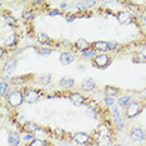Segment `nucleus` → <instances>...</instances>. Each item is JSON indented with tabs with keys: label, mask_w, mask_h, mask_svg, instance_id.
I'll list each match as a JSON object with an SVG mask.
<instances>
[{
	"label": "nucleus",
	"mask_w": 146,
	"mask_h": 146,
	"mask_svg": "<svg viewBox=\"0 0 146 146\" xmlns=\"http://www.w3.org/2000/svg\"><path fill=\"white\" fill-rule=\"evenodd\" d=\"M60 85L64 89H71L75 85V80L72 78H70V76H64L60 80Z\"/></svg>",
	"instance_id": "2eb2a0df"
},
{
	"label": "nucleus",
	"mask_w": 146,
	"mask_h": 146,
	"mask_svg": "<svg viewBox=\"0 0 146 146\" xmlns=\"http://www.w3.org/2000/svg\"><path fill=\"white\" fill-rule=\"evenodd\" d=\"M24 129H25V130H28V131H30V134H33V132H36V131H39V126L36 125L35 122H33V121L26 122V124L24 125Z\"/></svg>",
	"instance_id": "4be33fe9"
},
{
	"label": "nucleus",
	"mask_w": 146,
	"mask_h": 146,
	"mask_svg": "<svg viewBox=\"0 0 146 146\" xmlns=\"http://www.w3.org/2000/svg\"><path fill=\"white\" fill-rule=\"evenodd\" d=\"M119 94V89L115 88V86H106L105 88V95L110 96V98H114Z\"/></svg>",
	"instance_id": "aec40b11"
},
{
	"label": "nucleus",
	"mask_w": 146,
	"mask_h": 146,
	"mask_svg": "<svg viewBox=\"0 0 146 146\" xmlns=\"http://www.w3.org/2000/svg\"><path fill=\"white\" fill-rule=\"evenodd\" d=\"M130 136H131V139L134 141H144V140H146V132L144 131V129L139 127V126H135V127L131 129Z\"/></svg>",
	"instance_id": "20e7f679"
},
{
	"label": "nucleus",
	"mask_w": 146,
	"mask_h": 146,
	"mask_svg": "<svg viewBox=\"0 0 146 146\" xmlns=\"http://www.w3.org/2000/svg\"><path fill=\"white\" fill-rule=\"evenodd\" d=\"M16 65H18V61H16V59H8L6 62L4 64V69H3V70H4L5 72L13 71L16 68Z\"/></svg>",
	"instance_id": "dca6fc26"
},
{
	"label": "nucleus",
	"mask_w": 146,
	"mask_h": 146,
	"mask_svg": "<svg viewBox=\"0 0 146 146\" xmlns=\"http://www.w3.org/2000/svg\"><path fill=\"white\" fill-rule=\"evenodd\" d=\"M69 99H70V101L72 102V105H75V106H81L85 102V98L81 94H79V92L71 94L69 96Z\"/></svg>",
	"instance_id": "1a4fd4ad"
},
{
	"label": "nucleus",
	"mask_w": 146,
	"mask_h": 146,
	"mask_svg": "<svg viewBox=\"0 0 146 146\" xmlns=\"http://www.w3.org/2000/svg\"><path fill=\"white\" fill-rule=\"evenodd\" d=\"M72 140L79 145H86L90 141V136L88 134H85V132H76V134L72 136Z\"/></svg>",
	"instance_id": "0eeeda50"
},
{
	"label": "nucleus",
	"mask_w": 146,
	"mask_h": 146,
	"mask_svg": "<svg viewBox=\"0 0 146 146\" xmlns=\"http://www.w3.org/2000/svg\"><path fill=\"white\" fill-rule=\"evenodd\" d=\"M82 58H92V56H94V58H95V50H92V49H90V50H89V49H88V50H85V51H82Z\"/></svg>",
	"instance_id": "c756f323"
},
{
	"label": "nucleus",
	"mask_w": 146,
	"mask_h": 146,
	"mask_svg": "<svg viewBox=\"0 0 146 146\" xmlns=\"http://www.w3.org/2000/svg\"><path fill=\"white\" fill-rule=\"evenodd\" d=\"M96 144H98V146H109L111 144L110 135H109V134H101L100 136H99Z\"/></svg>",
	"instance_id": "f8f14e48"
},
{
	"label": "nucleus",
	"mask_w": 146,
	"mask_h": 146,
	"mask_svg": "<svg viewBox=\"0 0 146 146\" xmlns=\"http://www.w3.org/2000/svg\"><path fill=\"white\" fill-rule=\"evenodd\" d=\"M134 62H137V64H141V62H146V55L142 54V52H136L132 58Z\"/></svg>",
	"instance_id": "5701e85b"
},
{
	"label": "nucleus",
	"mask_w": 146,
	"mask_h": 146,
	"mask_svg": "<svg viewBox=\"0 0 146 146\" xmlns=\"http://www.w3.org/2000/svg\"><path fill=\"white\" fill-rule=\"evenodd\" d=\"M38 52L40 54L41 56H48V55H50L51 52H52V50L51 49H49V48H40L38 50Z\"/></svg>",
	"instance_id": "cd10ccee"
},
{
	"label": "nucleus",
	"mask_w": 146,
	"mask_h": 146,
	"mask_svg": "<svg viewBox=\"0 0 146 146\" xmlns=\"http://www.w3.org/2000/svg\"><path fill=\"white\" fill-rule=\"evenodd\" d=\"M117 20L121 25H130L132 23V16L129 11H120L117 14Z\"/></svg>",
	"instance_id": "423d86ee"
},
{
	"label": "nucleus",
	"mask_w": 146,
	"mask_h": 146,
	"mask_svg": "<svg viewBox=\"0 0 146 146\" xmlns=\"http://www.w3.org/2000/svg\"><path fill=\"white\" fill-rule=\"evenodd\" d=\"M95 85H96V82H95L94 79L88 78V79H85V80L81 82V89L84 91H91L92 89H95Z\"/></svg>",
	"instance_id": "9d476101"
},
{
	"label": "nucleus",
	"mask_w": 146,
	"mask_h": 146,
	"mask_svg": "<svg viewBox=\"0 0 146 146\" xmlns=\"http://www.w3.org/2000/svg\"><path fill=\"white\" fill-rule=\"evenodd\" d=\"M96 4L95 1H79L76 3V8L79 10H86V9H90Z\"/></svg>",
	"instance_id": "f3484780"
},
{
	"label": "nucleus",
	"mask_w": 146,
	"mask_h": 146,
	"mask_svg": "<svg viewBox=\"0 0 146 146\" xmlns=\"http://www.w3.org/2000/svg\"><path fill=\"white\" fill-rule=\"evenodd\" d=\"M16 42V35H15V33H9L8 35L5 36V40H4V44L5 45H8V46H11V45H14Z\"/></svg>",
	"instance_id": "a211bd4d"
},
{
	"label": "nucleus",
	"mask_w": 146,
	"mask_h": 146,
	"mask_svg": "<svg viewBox=\"0 0 146 146\" xmlns=\"http://www.w3.org/2000/svg\"><path fill=\"white\" fill-rule=\"evenodd\" d=\"M60 13H59V10H51L50 13H49V15L50 16H56V15H59Z\"/></svg>",
	"instance_id": "f704fd0d"
},
{
	"label": "nucleus",
	"mask_w": 146,
	"mask_h": 146,
	"mask_svg": "<svg viewBox=\"0 0 146 146\" xmlns=\"http://www.w3.org/2000/svg\"><path fill=\"white\" fill-rule=\"evenodd\" d=\"M38 41L41 42V44H45V42H49V36L45 34V33L40 31L38 34Z\"/></svg>",
	"instance_id": "a878e982"
},
{
	"label": "nucleus",
	"mask_w": 146,
	"mask_h": 146,
	"mask_svg": "<svg viewBox=\"0 0 146 146\" xmlns=\"http://www.w3.org/2000/svg\"><path fill=\"white\" fill-rule=\"evenodd\" d=\"M89 41H86L85 39H78V41L75 42V46L78 49H80V50L82 51H85V50H88V48H89Z\"/></svg>",
	"instance_id": "6ab92c4d"
},
{
	"label": "nucleus",
	"mask_w": 146,
	"mask_h": 146,
	"mask_svg": "<svg viewBox=\"0 0 146 146\" xmlns=\"http://www.w3.org/2000/svg\"><path fill=\"white\" fill-rule=\"evenodd\" d=\"M8 91H9V85H8V82H6V81H1V82H0V95H1V98L6 96Z\"/></svg>",
	"instance_id": "b1692460"
},
{
	"label": "nucleus",
	"mask_w": 146,
	"mask_h": 146,
	"mask_svg": "<svg viewBox=\"0 0 146 146\" xmlns=\"http://www.w3.org/2000/svg\"><path fill=\"white\" fill-rule=\"evenodd\" d=\"M140 111H141V105L137 101H131L130 104L126 106V116L129 119L135 117L137 114H140Z\"/></svg>",
	"instance_id": "f03ea898"
},
{
	"label": "nucleus",
	"mask_w": 146,
	"mask_h": 146,
	"mask_svg": "<svg viewBox=\"0 0 146 146\" xmlns=\"http://www.w3.org/2000/svg\"><path fill=\"white\" fill-rule=\"evenodd\" d=\"M116 46H117V42H115V41H110V42H109V48H110V50H114V49H116Z\"/></svg>",
	"instance_id": "473e14b6"
},
{
	"label": "nucleus",
	"mask_w": 146,
	"mask_h": 146,
	"mask_svg": "<svg viewBox=\"0 0 146 146\" xmlns=\"http://www.w3.org/2000/svg\"><path fill=\"white\" fill-rule=\"evenodd\" d=\"M111 112H112V119H114V124L116 126V129H117V130H122V129H124V120H122L117 106H115V105L112 106Z\"/></svg>",
	"instance_id": "7ed1b4c3"
},
{
	"label": "nucleus",
	"mask_w": 146,
	"mask_h": 146,
	"mask_svg": "<svg viewBox=\"0 0 146 146\" xmlns=\"http://www.w3.org/2000/svg\"><path fill=\"white\" fill-rule=\"evenodd\" d=\"M39 100V94L36 90H29L28 92L25 94V101L28 104H34Z\"/></svg>",
	"instance_id": "9b49d317"
},
{
	"label": "nucleus",
	"mask_w": 146,
	"mask_h": 146,
	"mask_svg": "<svg viewBox=\"0 0 146 146\" xmlns=\"http://www.w3.org/2000/svg\"><path fill=\"white\" fill-rule=\"evenodd\" d=\"M29 146H46V141L41 140V139H34Z\"/></svg>",
	"instance_id": "bb28decb"
},
{
	"label": "nucleus",
	"mask_w": 146,
	"mask_h": 146,
	"mask_svg": "<svg viewBox=\"0 0 146 146\" xmlns=\"http://www.w3.org/2000/svg\"><path fill=\"white\" fill-rule=\"evenodd\" d=\"M104 101H105V105L109 106V108H112L114 104H115V99L114 98H110V96H105Z\"/></svg>",
	"instance_id": "c85d7f7f"
},
{
	"label": "nucleus",
	"mask_w": 146,
	"mask_h": 146,
	"mask_svg": "<svg viewBox=\"0 0 146 146\" xmlns=\"http://www.w3.org/2000/svg\"><path fill=\"white\" fill-rule=\"evenodd\" d=\"M74 61V55L71 52H61L60 54V62L62 65H69Z\"/></svg>",
	"instance_id": "ddd939ff"
},
{
	"label": "nucleus",
	"mask_w": 146,
	"mask_h": 146,
	"mask_svg": "<svg viewBox=\"0 0 146 146\" xmlns=\"http://www.w3.org/2000/svg\"><path fill=\"white\" fill-rule=\"evenodd\" d=\"M109 64H110V58H109V55H106V54H98L94 58V65L98 66V68H100V69L106 68Z\"/></svg>",
	"instance_id": "39448f33"
},
{
	"label": "nucleus",
	"mask_w": 146,
	"mask_h": 146,
	"mask_svg": "<svg viewBox=\"0 0 146 146\" xmlns=\"http://www.w3.org/2000/svg\"><path fill=\"white\" fill-rule=\"evenodd\" d=\"M94 50L95 51H100V54H105V51L110 50L109 48V42L108 41H95L94 42Z\"/></svg>",
	"instance_id": "6e6552de"
},
{
	"label": "nucleus",
	"mask_w": 146,
	"mask_h": 146,
	"mask_svg": "<svg viewBox=\"0 0 146 146\" xmlns=\"http://www.w3.org/2000/svg\"><path fill=\"white\" fill-rule=\"evenodd\" d=\"M33 18H34V14H33V11L24 13V19H26V20H31Z\"/></svg>",
	"instance_id": "2f4dec72"
},
{
	"label": "nucleus",
	"mask_w": 146,
	"mask_h": 146,
	"mask_svg": "<svg viewBox=\"0 0 146 146\" xmlns=\"http://www.w3.org/2000/svg\"><path fill=\"white\" fill-rule=\"evenodd\" d=\"M8 141H9V145L10 146H18L19 144H20V135H19L18 132L13 131V132L9 134Z\"/></svg>",
	"instance_id": "4468645a"
},
{
	"label": "nucleus",
	"mask_w": 146,
	"mask_h": 146,
	"mask_svg": "<svg viewBox=\"0 0 146 146\" xmlns=\"http://www.w3.org/2000/svg\"><path fill=\"white\" fill-rule=\"evenodd\" d=\"M144 21H145V24H146V15L144 16Z\"/></svg>",
	"instance_id": "e433bc0d"
},
{
	"label": "nucleus",
	"mask_w": 146,
	"mask_h": 146,
	"mask_svg": "<svg viewBox=\"0 0 146 146\" xmlns=\"http://www.w3.org/2000/svg\"><path fill=\"white\" fill-rule=\"evenodd\" d=\"M68 6V3H61V5H60V9H64Z\"/></svg>",
	"instance_id": "c9c22d12"
},
{
	"label": "nucleus",
	"mask_w": 146,
	"mask_h": 146,
	"mask_svg": "<svg viewBox=\"0 0 146 146\" xmlns=\"http://www.w3.org/2000/svg\"><path fill=\"white\" fill-rule=\"evenodd\" d=\"M33 139H34V136H33V134H28V135H25V136H24V140H25V141L33 140Z\"/></svg>",
	"instance_id": "72a5a7b5"
},
{
	"label": "nucleus",
	"mask_w": 146,
	"mask_h": 146,
	"mask_svg": "<svg viewBox=\"0 0 146 146\" xmlns=\"http://www.w3.org/2000/svg\"><path fill=\"white\" fill-rule=\"evenodd\" d=\"M39 81H40V84L42 85H48L51 82V75L50 74H42L40 78H39Z\"/></svg>",
	"instance_id": "393cba45"
},
{
	"label": "nucleus",
	"mask_w": 146,
	"mask_h": 146,
	"mask_svg": "<svg viewBox=\"0 0 146 146\" xmlns=\"http://www.w3.org/2000/svg\"><path fill=\"white\" fill-rule=\"evenodd\" d=\"M131 102V96L130 95H124V96H121L120 99H117V105L119 106H127Z\"/></svg>",
	"instance_id": "412c9836"
},
{
	"label": "nucleus",
	"mask_w": 146,
	"mask_h": 146,
	"mask_svg": "<svg viewBox=\"0 0 146 146\" xmlns=\"http://www.w3.org/2000/svg\"><path fill=\"white\" fill-rule=\"evenodd\" d=\"M4 20H5L6 24L10 25V26H13V25H15V24H16V20H15L14 18H11V16H5Z\"/></svg>",
	"instance_id": "7c9ffc66"
},
{
	"label": "nucleus",
	"mask_w": 146,
	"mask_h": 146,
	"mask_svg": "<svg viewBox=\"0 0 146 146\" xmlns=\"http://www.w3.org/2000/svg\"><path fill=\"white\" fill-rule=\"evenodd\" d=\"M8 104L11 106V108H18L23 104V101H25V95H23L20 91L14 90L11 91L10 94L8 95Z\"/></svg>",
	"instance_id": "f257e3e1"
}]
</instances>
